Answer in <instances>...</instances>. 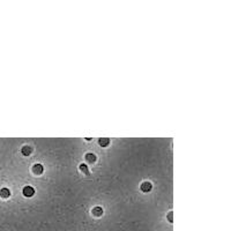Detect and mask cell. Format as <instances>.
Segmentation results:
<instances>
[{
  "mask_svg": "<svg viewBox=\"0 0 231 231\" xmlns=\"http://www.w3.org/2000/svg\"><path fill=\"white\" fill-rule=\"evenodd\" d=\"M35 194V188L32 186H24L23 187V195L27 198H30Z\"/></svg>",
  "mask_w": 231,
  "mask_h": 231,
  "instance_id": "6da1fadb",
  "label": "cell"
},
{
  "mask_svg": "<svg viewBox=\"0 0 231 231\" xmlns=\"http://www.w3.org/2000/svg\"><path fill=\"white\" fill-rule=\"evenodd\" d=\"M32 172H33L35 174H42V173L44 172L43 165H42V164H35V165L32 166Z\"/></svg>",
  "mask_w": 231,
  "mask_h": 231,
  "instance_id": "7a4b0ae2",
  "label": "cell"
},
{
  "mask_svg": "<svg viewBox=\"0 0 231 231\" xmlns=\"http://www.w3.org/2000/svg\"><path fill=\"white\" fill-rule=\"evenodd\" d=\"M151 188H152V185L149 181H144V182L141 184V191L142 192H149Z\"/></svg>",
  "mask_w": 231,
  "mask_h": 231,
  "instance_id": "3957f363",
  "label": "cell"
},
{
  "mask_svg": "<svg viewBox=\"0 0 231 231\" xmlns=\"http://www.w3.org/2000/svg\"><path fill=\"white\" fill-rule=\"evenodd\" d=\"M21 152L24 155V156H29L31 152H32V148L30 146H24L22 149H21Z\"/></svg>",
  "mask_w": 231,
  "mask_h": 231,
  "instance_id": "277c9868",
  "label": "cell"
},
{
  "mask_svg": "<svg viewBox=\"0 0 231 231\" xmlns=\"http://www.w3.org/2000/svg\"><path fill=\"white\" fill-rule=\"evenodd\" d=\"M9 195H10V192H9L8 188H1L0 189V196L2 199H7V198H9Z\"/></svg>",
  "mask_w": 231,
  "mask_h": 231,
  "instance_id": "5b68a950",
  "label": "cell"
},
{
  "mask_svg": "<svg viewBox=\"0 0 231 231\" xmlns=\"http://www.w3.org/2000/svg\"><path fill=\"white\" fill-rule=\"evenodd\" d=\"M98 143H99L100 147H107L109 143H110V140H109L107 137H100V139L98 140Z\"/></svg>",
  "mask_w": 231,
  "mask_h": 231,
  "instance_id": "8992f818",
  "label": "cell"
},
{
  "mask_svg": "<svg viewBox=\"0 0 231 231\" xmlns=\"http://www.w3.org/2000/svg\"><path fill=\"white\" fill-rule=\"evenodd\" d=\"M85 159H87L88 163H94V162L96 161V156H95V154L88 152V154L85 155Z\"/></svg>",
  "mask_w": 231,
  "mask_h": 231,
  "instance_id": "52a82bcc",
  "label": "cell"
},
{
  "mask_svg": "<svg viewBox=\"0 0 231 231\" xmlns=\"http://www.w3.org/2000/svg\"><path fill=\"white\" fill-rule=\"evenodd\" d=\"M92 214H94L95 216L99 217V216H102V215H103V209H102L100 207H95V208L92 209Z\"/></svg>",
  "mask_w": 231,
  "mask_h": 231,
  "instance_id": "ba28073f",
  "label": "cell"
},
{
  "mask_svg": "<svg viewBox=\"0 0 231 231\" xmlns=\"http://www.w3.org/2000/svg\"><path fill=\"white\" fill-rule=\"evenodd\" d=\"M80 170H81L83 173L89 174V169H88V166H87L85 164H81V165H80Z\"/></svg>",
  "mask_w": 231,
  "mask_h": 231,
  "instance_id": "9c48e42d",
  "label": "cell"
},
{
  "mask_svg": "<svg viewBox=\"0 0 231 231\" xmlns=\"http://www.w3.org/2000/svg\"><path fill=\"white\" fill-rule=\"evenodd\" d=\"M167 219H169L170 222H172V213H169V214H167Z\"/></svg>",
  "mask_w": 231,
  "mask_h": 231,
  "instance_id": "30bf717a",
  "label": "cell"
}]
</instances>
